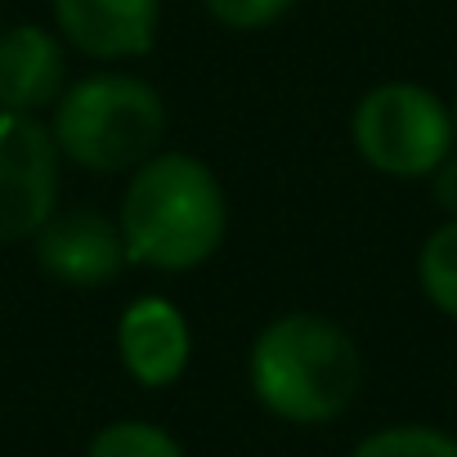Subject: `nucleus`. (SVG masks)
Segmentation results:
<instances>
[{
  "label": "nucleus",
  "instance_id": "1",
  "mask_svg": "<svg viewBox=\"0 0 457 457\" xmlns=\"http://www.w3.org/2000/svg\"><path fill=\"white\" fill-rule=\"evenodd\" d=\"M224 188L193 153H153L135 166L121 197V243L130 265L162 274L197 270L224 243Z\"/></svg>",
  "mask_w": 457,
  "mask_h": 457
},
{
  "label": "nucleus",
  "instance_id": "2",
  "mask_svg": "<svg viewBox=\"0 0 457 457\" xmlns=\"http://www.w3.org/2000/svg\"><path fill=\"white\" fill-rule=\"evenodd\" d=\"M247 377L274 417L319 426L354 403L363 359L341 323L323 314H283L256 337Z\"/></svg>",
  "mask_w": 457,
  "mask_h": 457
},
{
  "label": "nucleus",
  "instance_id": "3",
  "mask_svg": "<svg viewBox=\"0 0 457 457\" xmlns=\"http://www.w3.org/2000/svg\"><path fill=\"white\" fill-rule=\"evenodd\" d=\"M50 135L59 153L81 170H135L166 139V104L144 77L95 72L59 95Z\"/></svg>",
  "mask_w": 457,
  "mask_h": 457
},
{
  "label": "nucleus",
  "instance_id": "4",
  "mask_svg": "<svg viewBox=\"0 0 457 457\" xmlns=\"http://www.w3.org/2000/svg\"><path fill=\"white\" fill-rule=\"evenodd\" d=\"M350 135L372 170L395 179H421L453 153L457 126L435 90L412 81H386L359 99Z\"/></svg>",
  "mask_w": 457,
  "mask_h": 457
},
{
  "label": "nucleus",
  "instance_id": "5",
  "mask_svg": "<svg viewBox=\"0 0 457 457\" xmlns=\"http://www.w3.org/2000/svg\"><path fill=\"white\" fill-rule=\"evenodd\" d=\"M59 144L32 112L0 108V247L37 238L59 211Z\"/></svg>",
  "mask_w": 457,
  "mask_h": 457
},
{
  "label": "nucleus",
  "instance_id": "6",
  "mask_svg": "<svg viewBox=\"0 0 457 457\" xmlns=\"http://www.w3.org/2000/svg\"><path fill=\"white\" fill-rule=\"evenodd\" d=\"M37 261L54 283L68 287H104L112 283L130 261L121 228L99 211H54L37 228Z\"/></svg>",
  "mask_w": 457,
  "mask_h": 457
},
{
  "label": "nucleus",
  "instance_id": "7",
  "mask_svg": "<svg viewBox=\"0 0 457 457\" xmlns=\"http://www.w3.org/2000/svg\"><path fill=\"white\" fill-rule=\"evenodd\" d=\"M162 0H54V23L72 50L99 63L139 59L157 41Z\"/></svg>",
  "mask_w": 457,
  "mask_h": 457
},
{
  "label": "nucleus",
  "instance_id": "8",
  "mask_svg": "<svg viewBox=\"0 0 457 457\" xmlns=\"http://www.w3.org/2000/svg\"><path fill=\"white\" fill-rule=\"evenodd\" d=\"M117 354H121L126 372L148 390L179 381V372L188 368V354H193V337H188L179 305H170L166 296L130 301L117 323Z\"/></svg>",
  "mask_w": 457,
  "mask_h": 457
},
{
  "label": "nucleus",
  "instance_id": "9",
  "mask_svg": "<svg viewBox=\"0 0 457 457\" xmlns=\"http://www.w3.org/2000/svg\"><path fill=\"white\" fill-rule=\"evenodd\" d=\"M63 90H68V54L59 37L32 23L0 32V108L37 117L41 108L59 104Z\"/></svg>",
  "mask_w": 457,
  "mask_h": 457
},
{
  "label": "nucleus",
  "instance_id": "10",
  "mask_svg": "<svg viewBox=\"0 0 457 457\" xmlns=\"http://www.w3.org/2000/svg\"><path fill=\"white\" fill-rule=\"evenodd\" d=\"M417 283L426 292V301L457 319V220H444L435 234L421 243V256H417Z\"/></svg>",
  "mask_w": 457,
  "mask_h": 457
},
{
  "label": "nucleus",
  "instance_id": "11",
  "mask_svg": "<svg viewBox=\"0 0 457 457\" xmlns=\"http://www.w3.org/2000/svg\"><path fill=\"white\" fill-rule=\"evenodd\" d=\"M86 457H184V448L153 421H112L90 439Z\"/></svg>",
  "mask_w": 457,
  "mask_h": 457
},
{
  "label": "nucleus",
  "instance_id": "12",
  "mask_svg": "<svg viewBox=\"0 0 457 457\" xmlns=\"http://www.w3.org/2000/svg\"><path fill=\"white\" fill-rule=\"evenodd\" d=\"M350 457H457V439L435 426H386L368 435Z\"/></svg>",
  "mask_w": 457,
  "mask_h": 457
},
{
  "label": "nucleus",
  "instance_id": "13",
  "mask_svg": "<svg viewBox=\"0 0 457 457\" xmlns=\"http://www.w3.org/2000/svg\"><path fill=\"white\" fill-rule=\"evenodd\" d=\"M206 14L234 32H261L270 23H278L296 0H202Z\"/></svg>",
  "mask_w": 457,
  "mask_h": 457
},
{
  "label": "nucleus",
  "instance_id": "14",
  "mask_svg": "<svg viewBox=\"0 0 457 457\" xmlns=\"http://www.w3.org/2000/svg\"><path fill=\"white\" fill-rule=\"evenodd\" d=\"M430 188H435V202L448 211V220H457V153H448L430 170Z\"/></svg>",
  "mask_w": 457,
  "mask_h": 457
},
{
  "label": "nucleus",
  "instance_id": "15",
  "mask_svg": "<svg viewBox=\"0 0 457 457\" xmlns=\"http://www.w3.org/2000/svg\"><path fill=\"white\" fill-rule=\"evenodd\" d=\"M453 126H457V104H453Z\"/></svg>",
  "mask_w": 457,
  "mask_h": 457
}]
</instances>
